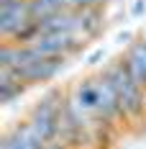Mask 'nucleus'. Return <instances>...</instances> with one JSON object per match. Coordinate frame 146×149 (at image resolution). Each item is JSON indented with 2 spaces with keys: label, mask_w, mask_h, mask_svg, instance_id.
I'll return each mask as SVG.
<instances>
[{
  "label": "nucleus",
  "mask_w": 146,
  "mask_h": 149,
  "mask_svg": "<svg viewBox=\"0 0 146 149\" xmlns=\"http://www.w3.org/2000/svg\"><path fill=\"white\" fill-rule=\"evenodd\" d=\"M102 57H105V52H102V49H98V52H95V54H92V57L87 59V64H98V62H100Z\"/></svg>",
  "instance_id": "11"
},
{
  "label": "nucleus",
  "mask_w": 146,
  "mask_h": 149,
  "mask_svg": "<svg viewBox=\"0 0 146 149\" xmlns=\"http://www.w3.org/2000/svg\"><path fill=\"white\" fill-rule=\"evenodd\" d=\"M26 82L18 77L15 70L10 67H0V103L3 105H10L15 98H21L23 93H26Z\"/></svg>",
  "instance_id": "8"
},
{
  "label": "nucleus",
  "mask_w": 146,
  "mask_h": 149,
  "mask_svg": "<svg viewBox=\"0 0 146 149\" xmlns=\"http://www.w3.org/2000/svg\"><path fill=\"white\" fill-rule=\"evenodd\" d=\"M36 23L41 33H80L82 36V10H74V8H62L46 18H39Z\"/></svg>",
  "instance_id": "5"
},
{
  "label": "nucleus",
  "mask_w": 146,
  "mask_h": 149,
  "mask_svg": "<svg viewBox=\"0 0 146 149\" xmlns=\"http://www.w3.org/2000/svg\"><path fill=\"white\" fill-rule=\"evenodd\" d=\"M64 64H67V57H41V59L33 62L31 67L21 70L18 77H21L28 88L31 85H44V82H51V80L64 70Z\"/></svg>",
  "instance_id": "6"
},
{
  "label": "nucleus",
  "mask_w": 146,
  "mask_h": 149,
  "mask_svg": "<svg viewBox=\"0 0 146 149\" xmlns=\"http://www.w3.org/2000/svg\"><path fill=\"white\" fill-rule=\"evenodd\" d=\"M95 121L105 126H118L120 121H126L116 88L102 74H95Z\"/></svg>",
  "instance_id": "3"
},
{
  "label": "nucleus",
  "mask_w": 146,
  "mask_h": 149,
  "mask_svg": "<svg viewBox=\"0 0 146 149\" xmlns=\"http://www.w3.org/2000/svg\"><path fill=\"white\" fill-rule=\"evenodd\" d=\"M33 21L28 0H0V36L3 41L15 39L18 31H23Z\"/></svg>",
  "instance_id": "4"
},
{
  "label": "nucleus",
  "mask_w": 146,
  "mask_h": 149,
  "mask_svg": "<svg viewBox=\"0 0 146 149\" xmlns=\"http://www.w3.org/2000/svg\"><path fill=\"white\" fill-rule=\"evenodd\" d=\"M120 62L126 64V70L131 72V77L146 88V39L144 36H136L133 41H128L126 52L120 54Z\"/></svg>",
  "instance_id": "7"
},
{
  "label": "nucleus",
  "mask_w": 146,
  "mask_h": 149,
  "mask_svg": "<svg viewBox=\"0 0 146 149\" xmlns=\"http://www.w3.org/2000/svg\"><path fill=\"white\" fill-rule=\"evenodd\" d=\"M46 149H69V147H67L64 141H59V139H57V141H49V144H46Z\"/></svg>",
  "instance_id": "12"
},
{
  "label": "nucleus",
  "mask_w": 146,
  "mask_h": 149,
  "mask_svg": "<svg viewBox=\"0 0 146 149\" xmlns=\"http://www.w3.org/2000/svg\"><path fill=\"white\" fill-rule=\"evenodd\" d=\"M102 29H105V23H102V8H85L82 10V36L95 39V36H100Z\"/></svg>",
  "instance_id": "9"
},
{
  "label": "nucleus",
  "mask_w": 146,
  "mask_h": 149,
  "mask_svg": "<svg viewBox=\"0 0 146 149\" xmlns=\"http://www.w3.org/2000/svg\"><path fill=\"white\" fill-rule=\"evenodd\" d=\"M64 90L51 88L33 103L28 111L31 126L44 136L46 141H57L59 139V123H62V105H64Z\"/></svg>",
  "instance_id": "2"
},
{
  "label": "nucleus",
  "mask_w": 146,
  "mask_h": 149,
  "mask_svg": "<svg viewBox=\"0 0 146 149\" xmlns=\"http://www.w3.org/2000/svg\"><path fill=\"white\" fill-rule=\"evenodd\" d=\"M100 74L116 88L120 108H123V116H126V123L144 121L146 118V88H141L131 77V72L126 70V64L120 62V57L118 59H110L100 70Z\"/></svg>",
  "instance_id": "1"
},
{
  "label": "nucleus",
  "mask_w": 146,
  "mask_h": 149,
  "mask_svg": "<svg viewBox=\"0 0 146 149\" xmlns=\"http://www.w3.org/2000/svg\"><path fill=\"white\" fill-rule=\"evenodd\" d=\"M67 3L74 10H85V8H102L108 0H67Z\"/></svg>",
  "instance_id": "10"
},
{
  "label": "nucleus",
  "mask_w": 146,
  "mask_h": 149,
  "mask_svg": "<svg viewBox=\"0 0 146 149\" xmlns=\"http://www.w3.org/2000/svg\"><path fill=\"white\" fill-rule=\"evenodd\" d=\"M144 10H146V3H144V0H138V3L133 5V15H141Z\"/></svg>",
  "instance_id": "13"
}]
</instances>
